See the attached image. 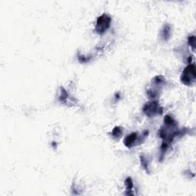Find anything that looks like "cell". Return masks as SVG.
<instances>
[{
    "label": "cell",
    "mask_w": 196,
    "mask_h": 196,
    "mask_svg": "<svg viewBox=\"0 0 196 196\" xmlns=\"http://www.w3.org/2000/svg\"><path fill=\"white\" fill-rule=\"evenodd\" d=\"M195 77L196 72L195 64H189L182 71L180 80H181L182 83L185 85L192 86L195 82Z\"/></svg>",
    "instance_id": "6da1fadb"
},
{
    "label": "cell",
    "mask_w": 196,
    "mask_h": 196,
    "mask_svg": "<svg viewBox=\"0 0 196 196\" xmlns=\"http://www.w3.org/2000/svg\"><path fill=\"white\" fill-rule=\"evenodd\" d=\"M142 111L149 117H153L156 115L162 114L163 109L157 101H152L147 103L142 108Z\"/></svg>",
    "instance_id": "7a4b0ae2"
},
{
    "label": "cell",
    "mask_w": 196,
    "mask_h": 196,
    "mask_svg": "<svg viewBox=\"0 0 196 196\" xmlns=\"http://www.w3.org/2000/svg\"><path fill=\"white\" fill-rule=\"evenodd\" d=\"M111 24V17L107 14H103L97 18L96 22L95 30L99 35H102L110 28Z\"/></svg>",
    "instance_id": "3957f363"
},
{
    "label": "cell",
    "mask_w": 196,
    "mask_h": 196,
    "mask_svg": "<svg viewBox=\"0 0 196 196\" xmlns=\"http://www.w3.org/2000/svg\"><path fill=\"white\" fill-rule=\"evenodd\" d=\"M139 142V137L137 133H132L125 137L123 143L127 148H133Z\"/></svg>",
    "instance_id": "277c9868"
},
{
    "label": "cell",
    "mask_w": 196,
    "mask_h": 196,
    "mask_svg": "<svg viewBox=\"0 0 196 196\" xmlns=\"http://www.w3.org/2000/svg\"><path fill=\"white\" fill-rule=\"evenodd\" d=\"M123 130L120 126H115L113 128L112 133H111V136L113 137V138L116 140H119L120 138L123 136Z\"/></svg>",
    "instance_id": "5b68a950"
},
{
    "label": "cell",
    "mask_w": 196,
    "mask_h": 196,
    "mask_svg": "<svg viewBox=\"0 0 196 196\" xmlns=\"http://www.w3.org/2000/svg\"><path fill=\"white\" fill-rule=\"evenodd\" d=\"M170 33H171V28L168 25H166L163 28L162 31V38L164 39V40H168L169 39Z\"/></svg>",
    "instance_id": "8992f818"
},
{
    "label": "cell",
    "mask_w": 196,
    "mask_h": 196,
    "mask_svg": "<svg viewBox=\"0 0 196 196\" xmlns=\"http://www.w3.org/2000/svg\"><path fill=\"white\" fill-rule=\"evenodd\" d=\"M125 185H126V191H131L133 187V182L132 181L131 178L128 177L126 180H125Z\"/></svg>",
    "instance_id": "52a82bcc"
},
{
    "label": "cell",
    "mask_w": 196,
    "mask_h": 196,
    "mask_svg": "<svg viewBox=\"0 0 196 196\" xmlns=\"http://www.w3.org/2000/svg\"><path fill=\"white\" fill-rule=\"evenodd\" d=\"M188 44L192 47V50H195V35L192 36H189L188 40Z\"/></svg>",
    "instance_id": "ba28073f"
},
{
    "label": "cell",
    "mask_w": 196,
    "mask_h": 196,
    "mask_svg": "<svg viewBox=\"0 0 196 196\" xmlns=\"http://www.w3.org/2000/svg\"><path fill=\"white\" fill-rule=\"evenodd\" d=\"M140 162H141V164L142 165V167H143L144 168H145L146 170H147V172H149V170H148V163L147 160H146V159H144L143 156H141L140 157Z\"/></svg>",
    "instance_id": "9c48e42d"
}]
</instances>
